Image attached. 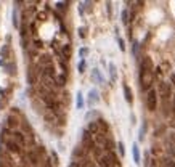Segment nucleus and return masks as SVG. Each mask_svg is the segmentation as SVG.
<instances>
[{
	"label": "nucleus",
	"mask_w": 175,
	"mask_h": 167,
	"mask_svg": "<svg viewBox=\"0 0 175 167\" xmlns=\"http://www.w3.org/2000/svg\"><path fill=\"white\" fill-rule=\"evenodd\" d=\"M98 166L100 167H121V162H119V157L114 151H105L103 156L100 159H97Z\"/></svg>",
	"instance_id": "f257e3e1"
},
{
	"label": "nucleus",
	"mask_w": 175,
	"mask_h": 167,
	"mask_svg": "<svg viewBox=\"0 0 175 167\" xmlns=\"http://www.w3.org/2000/svg\"><path fill=\"white\" fill-rule=\"evenodd\" d=\"M153 82H154V74L153 73H146V71H140V89L141 92L148 93L153 89Z\"/></svg>",
	"instance_id": "f03ea898"
},
{
	"label": "nucleus",
	"mask_w": 175,
	"mask_h": 167,
	"mask_svg": "<svg viewBox=\"0 0 175 167\" xmlns=\"http://www.w3.org/2000/svg\"><path fill=\"white\" fill-rule=\"evenodd\" d=\"M2 145H3V148L8 151V153H11L13 156H15V154H19V156H23V154H24V151H26L21 145H18V143L15 141V140H11V138H7V140L3 141Z\"/></svg>",
	"instance_id": "7ed1b4c3"
},
{
	"label": "nucleus",
	"mask_w": 175,
	"mask_h": 167,
	"mask_svg": "<svg viewBox=\"0 0 175 167\" xmlns=\"http://www.w3.org/2000/svg\"><path fill=\"white\" fill-rule=\"evenodd\" d=\"M145 105H146V108H148V111H151V113H154V111L157 109V92H156V89H151L149 92L146 93Z\"/></svg>",
	"instance_id": "20e7f679"
},
{
	"label": "nucleus",
	"mask_w": 175,
	"mask_h": 167,
	"mask_svg": "<svg viewBox=\"0 0 175 167\" xmlns=\"http://www.w3.org/2000/svg\"><path fill=\"white\" fill-rule=\"evenodd\" d=\"M21 122H23V119H19L18 116H13V114H8L5 117V121H3V127H7L10 130H19Z\"/></svg>",
	"instance_id": "39448f33"
},
{
	"label": "nucleus",
	"mask_w": 175,
	"mask_h": 167,
	"mask_svg": "<svg viewBox=\"0 0 175 167\" xmlns=\"http://www.w3.org/2000/svg\"><path fill=\"white\" fill-rule=\"evenodd\" d=\"M159 97H161L162 101H169V98L172 97V87H170L169 82L165 81L159 82Z\"/></svg>",
	"instance_id": "423d86ee"
},
{
	"label": "nucleus",
	"mask_w": 175,
	"mask_h": 167,
	"mask_svg": "<svg viewBox=\"0 0 175 167\" xmlns=\"http://www.w3.org/2000/svg\"><path fill=\"white\" fill-rule=\"evenodd\" d=\"M0 161L5 162V164L10 166V167L15 166V156L11 153H8L5 148H2V146H0Z\"/></svg>",
	"instance_id": "0eeeda50"
},
{
	"label": "nucleus",
	"mask_w": 175,
	"mask_h": 167,
	"mask_svg": "<svg viewBox=\"0 0 175 167\" xmlns=\"http://www.w3.org/2000/svg\"><path fill=\"white\" fill-rule=\"evenodd\" d=\"M90 156V153L87 151L85 148H83L82 145H77L75 148L72 149V161H81V159Z\"/></svg>",
	"instance_id": "6e6552de"
},
{
	"label": "nucleus",
	"mask_w": 175,
	"mask_h": 167,
	"mask_svg": "<svg viewBox=\"0 0 175 167\" xmlns=\"http://www.w3.org/2000/svg\"><path fill=\"white\" fill-rule=\"evenodd\" d=\"M140 71H146V73H154V64L153 59L149 56H143L140 61Z\"/></svg>",
	"instance_id": "1a4fd4ad"
},
{
	"label": "nucleus",
	"mask_w": 175,
	"mask_h": 167,
	"mask_svg": "<svg viewBox=\"0 0 175 167\" xmlns=\"http://www.w3.org/2000/svg\"><path fill=\"white\" fill-rule=\"evenodd\" d=\"M37 64H39V66H50V64H53V56H51V55H48V53H43V55H40V56H39Z\"/></svg>",
	"instance_id": "9d476101"
},
{
	"label": "nucleus",
	"mask_w": 175,
	"mask_h": 167,
	"mask_svg": "<svg viewBox=\"0 0 175 167\" xmlns=\"http://www.w3.org/2000/svg\"><path fill=\"white\" fill-rule=\"evenodd\" d=\"M98 101H100V93H98L97 89H92L89 92V106L92 108V106H95Z\"/></svg>",
	"instance_id": "9b49d317"
},
{
	"label": "nucleus",
	"mask_w": 175,
	"mask_h": 167,
	"mask_svg": "<svg viewBox=\"0 0 175 167\" xmlns=\"http://www.w3.org/2000/svg\"><path fill=\"white\" fill-rule=\"evenodd\" d=\"M97 122H98V125H100V133L111 135V127H109V124L105 121V119H103V117H98Z\"/></svg>",
	"instance_id": "f8f14e48"
},
{
	"label": "nucleus",
	"mask_w": 175,
	"mask_h": 167,
	"mask_svg": "<svg viewBox=\"0 0 175 167\" xmlns=\"http://www.w3.org/2000/svg\"><path fill=\"white\" fill-rule=\"evenodd\" d=\"M71 55H72V47H71V43H63L61 47V59H69Z\"/></svg>",
	"instance_id": "ddd939ff"
},
{
	"label": "nucleus",
	"mask_w": 175,
	"mask_h": 167,
	"mask_svg": "<svg viewBox=\"0 0 175 167\" xmlns=\"http://www.w3.org/2000/svg\"><path fill=\"white\" fill-rule=\"evenodd\" d=\"M116 146H117V145H116V141L113 140V137H111V135H108L101 148L105 149V151H114V148H116Z\"/></svg>",
	"instance_id": "4468645a"
},
{
	"label": "nucleus",
	"mask_w": 175,
	"mask_h": 167,
	"mask_svg": "<svg viewBox=\"0 0 175 167\" xmlns=\"http://www.w3.org/2000/svg\"><path fill=\"white\" fill-rule=\"evenodd\" d=\"M55 82H56V87H58V89H64V85L67 84V74L59 73V74L56 75V79H55Z\"/></svg>",
	"instance_id": "2eb2a0df"
},
{
	"label": "nucleus",
	"mask_w": 175,
	"mask_h": 167,
	"mask_svg": "<svg viewBox=\"0 0 175 167\" xmlns=\"http://www.w3.org/2000/svg\"><path fill=\"white\" fill-rule=\"evenodd\" d=\"M3 69L7 71V74L8 75H16V63L11 59V61H7L5 66H3Z\"/></svg>",
	"instance_id": "dca6fc26"
},
{
	"label": "nucleus",
	"mask_w": 175,
	"mask_h": 167,
	"mask_svg": "<svg viewBox=\"0 0 175 167\" xmlns=\"http://www.w3.org/2000/svg\"><path fill=\"white\" fill-rule=\"evenodd\" d=\"M19 130H21V132L24 133V135H34V129H32V125H31L29 122L26 121V119L21 122V127H19Z\"/></svg>",
	"instance_id": "f3484780"
},
{
	"label": "nucleus",
	"mask_w": 175,
	"mask_h": 167,
	"mask_svg": "<svg viewBox=\"0 0 175 167\" xmlns=\"http://www.w3.org/2000/svg\"><path fill=\"white\" fill-rule=\"evenodd\" d=\"M87 130H89V132L92 133L93 137L100 133V125H98L97 119H95V121H90V122H89V125H87Z\"/></svg>",
	"instance_id": "a211bd4d"
},
{
	"label": "nucleus",
	"mask_w": 175,
	"mask_h": 167,
	"mask_svg": "<svg viewBox=\"0 0 175 167\" xmlns=\"http://www.w3.org/2000/svg\"><path fill=\"white\" fill-rule=\"evenodd\" d=\"M10 53H11L10 43L2 45V48H0V56H2V59H8V61H11V59H10Z\"/></svg>",
	"instance_id": "6ab92c4d"
},
{
	"label": "nucleus",
	"mask_w": 175,
	"mask_h": 167,
	"mask_svg": "<svg viewBox=\"0 0 175 167\" xmlns=\"http://www.w3.org/2000/svg\"><path fill=\"white\" fill-rule=\"evenodd\" d=\"M92 81L95 82V84H103L105 82V79H103V75H101V73H100V69H92Z\"/></svg>",
	"instance_id": "aec40b11"
},
{
	"label": "nucleus",
	"mask_w": 175,
	"mask_h": 167,
	"mask_svg": "<svg viewBox=\"0 0 175 167\" xmlns=\"http://www.w3.org/2000/svg\"><path fill=\"white\" fill-rule=\"evenodd\" d=\"M122 89H124V97H125V100L129 105H132V101H133V95H132V90H130V87L127 85V84H124L122 85Z\"/></svg>",
	"instance_id": "412c9836"
},
{
	"label": "nucleus",
	"mask_w": 175,
	"mask_h": 167,
	"mask_svg": "<svg viewBox=\"0 0 175 167\" xmlns=\"http://www.w3.org/2000/svg\"><path fill=\"white\" fill-rule=\"evenodd\" d=\"M67 5H69V2H56L55 3V10L58 11V13H67Z\"/></svg>",
	"instance_id": "4be33fe9"
},
{
	"label": "nucleus",
	"mask_w": 175,
	"mask_h": 167,
	"mask_svg": "<svg viewBox=\"0 0 175 167\" xmlns=\"http://www.w3.org/2000/svg\"><path fill=\"white\" fill-rule=\"evenodd\" d=\"M132 154H133V162L135 164H140V148H138V143H133Z\"/></svg>",
	"instance_id": "5701e85b"
},
{
	"label": "nucleus",
	"mask_w": 175,
	"mask_h": 167,
	"mask_svg": "<svg viewBox=\"0 0 175 167\" xmlns=\"http://www.w3.org/2000/svg\"><path fill=\"white\" fill-rule=\"evenodd\" d=\"M146 130H148V121H143V125L140 127V132H138V140H140V141L145 140Z\"/></svg>",
	"instance_id": "b1692460"
},
{
	"label": "nucleus",
	"mask_w": 175,
	"mask_h": 167,
	"mask_svg": "<svg viewBox=\"0 0 175 167\" xmlns=\"http://www.w3.org/2000/svg\"><path fill=\"white\" fill-rule=\"evenodd\" d=\"M121 19H122V23H124V24H129L130 23V11L129 10H122V13H121Z\"/></svg>",
	"instance_id": "393cba45"
},
{
	"label": "nucleus",
	"mask_w": 175,
	"mask_h": 167,
	"mask_svg": "<svg viewBox=\"0 0 175 167\" xmlns=\"http://www.w3.org/2000/svg\"><path fill=\"white\" fill-rule=\"evenodd\" d=\"M109 75H111V82H116L117 75H116V66L113 64V63H109Z\"/></svg>",
	"instance_id": "a878e982"
},
{
	"label": "nucleus",
	"mask_w": 175,
	"mask_h": 167,
	"mask_svg": "<svg viewBox=\"0 0 175 167\" xmlns=\"http://www.w3.org/2000/svg\"><path fill=\"white\" fill-rule=\"evenodd\" d=\"M165 145H172V146H175V132L167 133V137H165Z\"/></svg>",
	"instance_id": "bb28decb"
},
{
	"label": "nucleus",
	"mask_w": 175,
	"mask_h": 167,
	"mask_svg": "<svg viewBox=\"0 0 175 167\" xmlns=\"http://www.w3.org/2000/svg\"><path fill=\"white\" fill-rule=\"evenodd\" d=\"M83 105H85V103H83V97H82V93L79 92L77 93V98H75V106H77V109H82Z\"/></svg>",
	"instance_id": "cd10ccee"
},
{
	"label": "nucleus",
	"mask_w": 175,
	"mask_h": 167,
	"mask_svg": "<svg viewBox=\"0 0 175 167\" xmlns=\"http://www.w3.org/2000/svg\"><path fill=\"white\" fill-rule=\"evenodd\" d=\"M95 117H101L100 114H98V111H95V109H92V111H89V113H87V116H85V119L87 121H90V119H92V121H95Z\"/></svg>",
	"instance_id": "c85d7f7f"
},
{
	"label": "nucleus",
	"mask_w": 175,
	"mask_h": 167,
	"mask_svg": "<svg viewBox=\"0 0 175 167\" xmlns=\"http://www.w3.org/2000/svg\"><path fill=\"white\" fill-rule=\"evenodd\" d=\"M165 130H167V127L162 124V125H159L156 130H154V137H162V135L165 133Z\"/></svg>",
	"instance_id": "c756f323"
},
{
	"label": "nucleus",
	"mask_w": 175,
	"mask_h": 167,
	"mask_svg": "<svg viewBox=\"0 0 175 167\" xmlns=\"http://www.w3.org/2000/svg\"><path fill=\"white\" fill-rule=\"evenodd\" d=\"M35 19H37L39 23L47 21V13H45V11H37V15H35Z\"/></svg>",
	"instance_id": "7c9ffc66"
},
{
	"label": "nucleus",
	"mask_w": 175,
	"mask_h": 167,
	"mask_svg": "<svg viewBox=\"0 0 175 167\" xmlns=\"http://www.w3.org/2000/svg\"><path fill=\"white\" fill-rule=\"evenodd\" d=\"M85 67H87V61H85V59H81L79 64H77V71L81 74H83V73H85Z\"/></svg>",
	"instance_id": "2f4dec72"
},
{
	"label": "nucleus",
	"mask_w": 175,
	"mask_h": 167,
	"mask_svg": "<svg viewBox=\"0 0 175 167\" xmlns=\"http://www.w3.org/2000/svg\"><path fill=\"white\" fill-rule=\"evenodd\" d=\"M138 48H140V43L137 40H132V55L133 56H138Z\"/></svg>",
	"instance_id": "473e14b6"
},
{
	"label": "nucleus",
	"mask_w": 175,
	"mask_h": 167,
	"mask_svg": "<svg viewBox=\"0 0 175 167\" xmlns=\"http://www.w3.org/2000/svg\"><path fill=\"white\" fill-rule=\"evenodd\" d=\"M117 149H119V154H121V157L125 156V148H124V141H119L117 143Z\"/></svg>",
	"instance_id": "72a5a7b5"
},
{
	"label": "nucleus",
	"mask_w": 175,
	"mask_h": 167,
	"mask_svg": "<svg viewBox=\"0 0 175 167\" xmlns=\"http://www.w3.org/2000/svg\"><path fill=\"white\" fill-rule=\"evenodd\" d=\"M50 156H51V161H53V164L58 166V164H59V157H58V153H56V151H51Z\"/></svg>",
	"instance_id": "f704fd0d"
},
{
	"label": "nucleus",
	"mask_w": 175,
	"mask_h": 167,
	"mask_svg": "<svg viewBox=\"0 0 175 167\" xmlns=\"http://www.w3.org/2000/svg\"><path fill=\"white\" fill-rule=\"evenodd\" d=\"M162 161H164V167H175V161H174V159L165 157V159H162Z\"/></svg>",
	"instance_id": "c9c22d12"
},
{
	"label": "nucleus",
	"mask_w": 175,
	"mask_h": 167,
	"mask_svg": "<svg viewBox=\"0 0 175 167\" xmlns=\"http://www.w3.org/2000/svg\"><path fill=\"white\" fill-rule=\"evenodd\" d=\"M87 55H89V48H87V47H82V48L79 50V56H81V59H85Z\"/></svg>",
	"instance_id": "e433bc0d"
},
{
	"label": "nucleus",
	"mask_w": 175,
	"mask_h": 167,
	"mask_svg": "<svg viewBox=\"0 0 175 167\" xmlns=\"http://www.w3.org/2000/svg\"><path fill=\"white\" fill-rule=\"evenodd\" d=\"M162 73H164V71H162V67L161 66H157V67H154V77H161L162 75Z\"/></svg>",
	"instance_id": "4c0bfd02"
},
{
	"label": "nucleus",
	"mask_w": 175,
	"mask_h": 167,
	"mask_svg": "<svg viewBox=\"0 0 175 167\" xmlns=\"http://www.w3.org/2000/svg\"><path fill=\"white\" fill-rule=\"evenodd\" d=\"M106 11H108V16L109 18L113 16V3H111V2H106Z\"/></svg>",
	"instance_id": "58836bf2"
},
{
	"label": "nucleus",
	"mask_w": 175,
	"mask_h": 167,
	"mask_svg": "<svg viewBox=\"0 0 175 167\" xmlns=\"http://www.w3.org/2000/svg\"><path fill=\"white\" fill-rule=\"evenodd\" d=\"M77 32H79V37H81V39H85L87 37V29H85V27H79Z\"/></svg>",
	"instance_id": "ea45409f"
},
{
	"label": "nucleus",
	"mask_w": 175,
	"mask_h": 167,
	"mask_svg": "<svg viewBox=\"0 0 175 167\" xmlns=\"http://www.w3.org/2000/svg\"><path fill=\"white\" fill-rule=\"evenodd\" d=\"M117 43H119V48H121L122 51H125V42L122 37H117Z\"/></svg>",
	"instance_id": "a19ab883"
},
{
	"label": "nucleus",
	"mask_w": 175,
	"mask_h": 167,
	"mask_svg": "<svg viewBox=\"0 0 175 167\" xmlns=\"http://www.w3.org/2000/svg\"><path fill=\"white\" fill-rule=\"evenodd\" d=\"M151 153H153V154H154V156H156V157H159V154H161V148L154 145L153 148H151Z\"/></svg>",
	"instance_id": "79ce46f5"
},
{
	"label": "nucleus",
	"mask_w": 175,
	"mask_h": 167,
	"mask_svg": "<svg viewBox=\"0 0 175 167\" xmlns=\"http://www.w3.org/2000/svg\"><path fill=\"white\" fill-rule=\"evenodd\" d=\"M69 167H82L81 164H79L77 161H71V164H69Z\"/></svg>",
	"instance_id": "37998d69"
},
{
	"label": "nucleus",
	"mask_w": 175,
	"mask_h": 167,
	"mask_svg": "<svg viewBox=\"0 0 175 167\" xmlns=\"http://www.w3.org/2000/svg\"><path fill=\"white\" fill-rule=\"evenodd\" d=\"M170 82H172V85L175 87V73H172V74H170Z\"/></svg>",
	"instance_id": "c03bdc74"
},
{
	"label": "nucleus",
	"mask_w": 175,
	"mask_h": 167,
	"mask_svg": "<svg viewBox=\"0 0 175 167\" xmlns=\"http://www.w3.org/2000/svg\"><path fill=\"white\" fill-rule=\"evenodd\" d=\"M0 167H10V166H7L5 162H2V161H0Z\"/></svg>",
	"instance_id": "a18cd8bd"
},
{
	"label": "nucleus",
	"mask_w": 175,
	"mask_h": 167,
	"mask_svg": "<svg viewBox=\"0 0 175 167\" xmlns=\"http://www.w3.org/2000/svg\"><path fill=\"white\" fill-rule=\"evenodd\" d=\"M172 109H175V95H174V101H172Z\"/></svg>",
	"instance_id": "49530a36"
},
{
	"label": "nucleus",
	"mask_w": 175,
	"mask_h": 167,
	"mask_svg": "<svg viewBox=\"0 0 175 167\" xmlns=\"http://www.w3.org/2000/svg\"><path fill=\"white\" fill-rule=\"evenodd\" d=\"M2 106H3V103H2V100H0V109H2Z\"/></svg>",
	"instance_id": "de8ad7c7"
}]
</instances>
